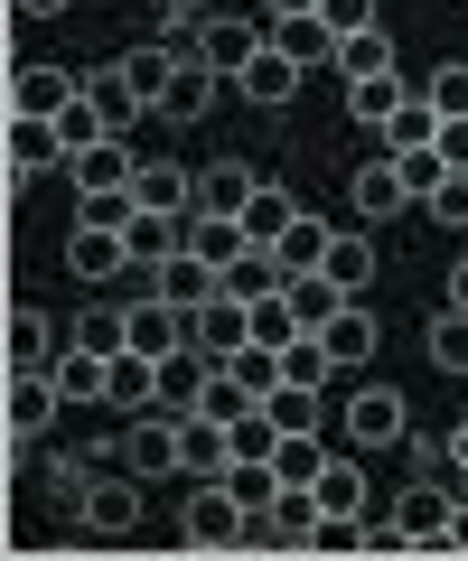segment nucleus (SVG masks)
Instances as JSON below:
<instances>
[{"instance_id":"nucleus-32","label":"nucleus","mask_w":468,"mask_h":561,"mask_svg":"<svg viewBox=\"0 0 468 561\" xmlns=\"http://www.w3.org/2000/svg\"><path fill=\"white\" fill-rule=\"evenodd\" d=\"M403 94H412L403 76H346V113H356V122H375V131H385V122L403 113Z\"/></svg>"},{"instance_id":"nucleus-28","label":"nucleus","mask_w":468,"mask_h":561,"mask_svg":"<svg viewBox=\"0 0 468 561\" xmlns=\"http://www.w3.org/2000/svg\"><path fill=\"white\" fill-rule=\"evenodd\" d=\"M282 300H290V319H300V328H328V319L346 309V290H338L328 272H290V280H282Z\"/></svg>"},{"instance_id":"nucleus-18","label":"nucleus","mask_w":468,"mask_h":561,"mask_svg":"<svg viewBox=\"0 0 468 561\" xmlns=\"http://www.w3.org/2000/svg\"><path fill=\"white\" fill-rule=\"evenodd\" d=\"M319 337H328V365H338V375H356V365L375 356V337H385V328H375V309H366V300H346L338 319L319 328Z\"/></svg>"},{"instance_id":"nucleus-48","label":"nucleus","mask_w":468,"mask_h":561,"mask_svg":"<svg viewBox=\"0 0 468 561\" xmlns=\"http://www.w3.org/2000/svg\"><path fill=\"white\" fill-rule=\"evenodd\" d=\"M422 206H431V216H441V225H468V169H449V179L431 187Z\"/></svg>"},{"instance_id":"nucleus-13","label":"nucleus","mask_w":468,"mask_h":561,"mask_svg":"<svg viewBox=\"0 0 468 561\" xmlns=\"http://www.w3.org/2000/svg\"><path fill=\"white\" fill-rule=\"evenodd\" d=\"M103 402H113V412H160V356L123 346V356H113V375H103Z\"/></svg>"},{"instance_id":"nucleus-42","label":"nucleus","mask_w":468,"mask_h":561,"mask_svg":"<svg viewBox=\"0 0 468 561\" xmlns=\"http://www.w3.org/2000/svg\"><path fill=\"white\" fill-rule=\"evenodd\" d=\"M263 412L282 421V431H319V383H290V375H282V383H272V402H263Z\"/></svg>"},{"instance_id":"nucleus-6","label":"nucleus","mask_w":468,"mask_h":561,"mask_svg":"<svg viewBox=\"0 0 468 561\" xmlns=\"http://www.w3.org/2000/svg\"><path fill=\"white\" fill-rule=\"evenodd\" d=\"M449 515H459V496H449V486H431V478H412L403 496H393V524H403L412 552H449Z\"/></svg>"},{"instance_id":"nucleus-56","label":"nucleus","mask_w":468,"mask_h":561,"mask_svg":"<svg viewBox=\"0 0 468 561\" xmlns=\"http://www.w3.org/2000/svg\"><path fill=\"white\" fill-rule=\"evenodd\" d=\"M449 552H468V496H459V515H449Z\"/></svg>"},{"instance_id":"nucleus-9","label":"nucleus","mask_w":468,"mask_h":561,"mask_svg":"<svg viewBox=\"0 0 468 561\" xmlns=\"http://www.w3.org/2000/svg\"><path fill=\"white\" fill-rule=\"evenodd\" d=\"M66 179H76V197H113V187L141 179V150L113 131V140H94V150H76V160H66Z\"/></svg>"},{"instance_id":"nucleus-2","label":"nucleus","mask_w":468,"mask_h":561,"mask_svg":"<svg viewBox=\"0 0 468 561\" xmlns=\"http://www.w3.org/2000/svg\"><path fill=\"white\" fill-rule=\"evenodd\" d=\"M141 486L150 478H132V468L94 478V486H84V505H76V524H84V534H103V542H132V534H141Z\"/></svg>"},{"instance_id":"nucleus-39","label":"nucleus","mask_w":468,"mask_h":561,"mask_svg":"<svg viewBox=\"0 0 468 561\" xmlns=\"http://www.w3.org/2000/svg\"><path fill=\"white\" fill-rule=\"evenodd\" d=\"M272 253H282V272H319V262H328V225L319 216H290V234L272 243Z\"/></svg>"},{"instance_id":"nucleus-21","label":"nucleus","mask_w":468,"mask_h":561,"mask_svg":"<svg viewBox=\"0 0 468 561\" xmlns=\"http://www.w3.org/2000/svg\"><path fill=\"white\" fill-rule=\"evenodd\" d=\"M253 402H263V393H253V383L235 375V365H216V356H206V375H197V402H187V412H206V421H244Z\"/></svg>"},{"instance_id":"nucleus-16","label":"nucleus","mask_w":468,"mask_h":561,"mask_svg":"<svg viewBox=\"0 0 468 561\" xmlns=\"http://www.w3.org/2000/svg\"><path fill=\"white\" fill-rule=\"evenodd\" d=\"M123 319H132L123 346H141V356H179V346H187V309L179 300H132Z\"/></svg>"},{"instance_id":"nucleus-23","label":"nucleus","mask_w":468,"mask_h":561,"mask_svg":"<svg viewBox=\"0 0 468 561\" xmlns=\"http://www.w3.org/2000/svg\"><path fill=\"white\" fill-rule=\"evenodd\" d=\"M216 290H225V272H216L206 253H169V262H160V300H179V309H206Z\"/></svg>"},{"instance_id":"nucleus-43","label":"nucleus","mask_w":468,"mask_h":561,"mask_svg":"<svg viewBox=\"0 0 468 561\" xmlns=\"http://www.w3.org/2000/svg\"><path fill=\"white\" fill-rule=\"evenodd\" d=\"M123 337H132V319H123L113 300H94V309L76 319V346H94V356H123Z\"/></svg>"},{"instance_id":"nucleus-22","label":"nucleus","mask_w":468,"mask_h":561,"mask_svg":"<svg viewBox=\"0 0 468 561\" xmlns=\"http://www.w3.org/2000/svg\"><path fill=\"white\" fill-rule=\"evenodd\" d=\"M113 66H123V76H132V94H141L150 103V113H160V103H169V84H179V47H160V38H150V47H132V57H113Z\"/></svg>"},{"instance_id":"nucleus-12","label":"nucleus","mask_w":468,"mask_h":561,"mask_svg":"<svg viewBox=\"0 0 468 561\" xmlns=\"http://www.w3.org/2000/svg\"><path fill=\"white\" fill-rule=\"evenodd\" d=\"M66 160V140H57V122H38V113H10V179H47V169Z\"/></svg>"},{"instance_id":"nucleus-5","label":"nucleus","mask_w":468,"mask_h":561,"mask_svg":"<svg viewBox=\"0 0 468 561\" xmlns=\"http://www.w3.org/2000/svg\"><path fill=\"white\" fill-rule=\"evenodd\" d=\"M187 346H197V356H244L253 346V300H235V290H216V300L206 309H187Z\"/></svg>"},{"instance_id":"nucleus-27","label":"nucleus","mask_w":468,"mask_h":561,"mask_svg":"<svg viewBox=\"0 0 468 561\" xmlns=\"http://www.w3.org/2000/svg\"><path fill=\"white\" fill-rule=\"evenodd\" d=\"M187 253H206L216 272H235V262L253 253V234H244V216H197L187 225Z\"/></svg>"},{"instance_id":"nucleus-31","label":"nucleus","mask_w":468,"mask_h":561,"mask_svg":"<svg viewBox=\"0 0 468 561\" xmlns=\"http://www.w3.org/2000/svg\"><path fill=\"white\" fill-rule=\"evenodd\" d=\"M84 94H94V113L113 122V131H132V122L150 113V103L132 94V76H123V66H94V76H84Z\"/></svg>"},{"instance_id":"nucleus-41","label":"nucleus","mask_w":468,"mask_h":561,"mask_svg":"<svg viewBox=\"0 0 468 561\" xmlns=\"http://www.w3.org/2000/svg\"><path fill=\"white\" fill-rule=\"evenodd\" d=\"M431 140H441V113L422 94H403V113L385 122V150H431Z\"/></svg>"},{"instance_id":"nucleus-44","label":"nucleus","mask_w":468,"mask_h":561,"mask_svg":"<svg viewBox=\"0 0 468 561\" xmlns=\"http://www.w3.org/2000/svg\"><path fill=\"white\" fill-rule=\"evenodd\" d=\"M57 140H66V160H76V150H94V140H113V122L94 113V94H76V103L57 113Z\"/></svg>"},{"instance_id":"nucleus-40","label":"nucleus","mask_w":468,"mask_h":561,"mask_svg":"<svg viewBox=\"0 0 468 561\" xmlns=\"http://www.w3.org/2000/svg\"><path fill=\"white\" fill-rule=\"evenodd\" d=\"M412 94H422L441 122H459L468 113V66H431V76H412Z\"/></svg>"},{"instance_id":"nucleus-7","label":"nucleus","mask_w":468,"mask_h":561,"mask_svg":"<svg viewBox=\"0 0 468 561\" xmlns=\"http://www.w3.org/2000/svg\"><path fill=\"white\" fill-rule=\"evenodd\" d=\"M263 38H272L263 20H235V10H206V28H197V57L216 66L225 84H235V76L253 66V57H263Z\"/></svg>"},{"instance_id":"nucleus-8","label":"nucleus","mask_w":468,"mask_h":561,"mask_svg":"<svg viewBox=\"0 0 468 561\" xmlns=\"http://www.w3.org/2000/svg\"><path fill=\"white\" fill-rule=\"evenodd\" d=\"M57 375H47V365H10V449H28L47 431V421H57Z\"/></svg>"},{"instance_id":"nucleus-25","label":"nucleus","mask_w":468,"mask_h":561,"mask_svg":"<svg viewBox=\"0 0 468 561\" xmlns=\"http://www.w3.org/2000/svg\"><path fill=\"white\" fill-rule=\"evenodd\" d=\"M309 496H319V515H328V524H356V515H366V468H356V459H328Z\"/></svg>"},{"instance_id":"nucleus-53","label":"nucleus","mask_w":468,"mask_h":561,"mask_svg":"<svg viewBox=\"0 0 468 561\" xmlns=\"http://www.w3.org/2000/svg\"><path fill=\"white\" fill-rule=\"evenodd\" d=\"M300 10H319V0H263V20H300Z\"/></svg>"},{"instance_id":"nucleus-50","label":"nucleus","mask_w":468,"mask_h":561,"mask_svg":"<svg viewBox=\"0 0 468 561\" xmlns=\"http://www.w3.org/2000/svg\"><path fill=\"white\" fill-rule=\"evenodd\" d=\"M356 552H412L403 524H356Z\"/></svg>"},{"instance_id":"nucleus-14","label":"nucleus","mask_w":468,"mask_h":561,"mask_svg":"<svg viewBox=\"0 0 468 561\" xmlns=\"http://www.w3.org/2000/svg\"><path fill=\"white\" fill-rule=\"evenodd\" d=\"M123 262H132V243L113 234V225H84L76 216V234H66V272H76V280H113Z\"/></svg>"},{"instance_id":"nucleus-29","label":"nucleus","mask_w":468,"mask_h":561,"mask_svg":"<svg viewBox=\"0 0 468 561\" xmlns=\"http://www.w3.org/2000/svg\"><path fill=\"white\" fill-rule=\"evenodd\" d=\"M235 94H253V103H290V94H300V66H290L282 47L263 38V57H253L244 76H235Z\"/></svg>"},{"instance_id":"nucleus-34","label":"nucleus","mask_w":468,"mask_h":561,"mask_svg":"<svg viewBox=\"0 0 468 561\" xmlns=\"http://www.w3.org/2000/svg\"><path fill=\"white\" fill-rule=\"evenodd\" d=\"M47 375H57V393H66V402H103V375H113V356H94V346H66Z\"/></svg>"},{"instance_id":"nucleus-46","label":"nucleus","mask_w":468,"mask_h":561,"mask_svg":"<svg viewBox=\"0 0 468 561\" xmlns=\"http://www.w3.org/2000/svg\"><path fill=\"white\" fill-rule=\"evenodd\" d=\"M282 375H290V383H319V393H328V337H319V328H300V337L282 346Z\"/></svg>"},{"instance_id":"nucleus-19","label":"nucleus","mask_w":468,"mask_h":561,"mask_svg":"<svg viewBox=\"0 0 468 561\" xmlns=\"http://www.w3.org/2000/svg\"><path fill=\"white\" fill-rule=\"evenodd\" d=\"M346 197H356V216H366V225H385V216H403V206H412V187H403V169H393V160H366L356 179H346Z\"/></svg>"},{"instance_id":"nucleus-38","label":"nucleus","mask_w":468,"mask_h":561,"mask_svg":"<svg viewBox=\"0 0 468 561\" xmlns=\"http://www.w3.org/2000/svg\"><path fill=\"white\" fill-rule=\"evenodd\" d=\"M338 76H393V38H385V28H356V38H338Z\"/></svg>"},{"instance_id":"nucleus-3","label":"nucleus","mask_w":468,"mask_h":561,"mask_svg":"<svg viewBox=\"0 0 468 561\" xmlns=\"http://www.w3.org/2000/svg\"><path fill=\"white\" fill-rule=\"evenodd\" d=\"M403 431H412V402L393 383H356L346 393V449H393Z\"/></svg>"},{"instance_id":"nucleus-1","label":"nucleus","mask_w":468,"mask_h":561,"mask_svg":"<svg viewBox=\"0 0 468 561\" xmlns=\"http://www.w3.org/2000/svg\"><path fill=\"white\" fill-rule=\"evenodd\" d=\"M253 542V515L235 505L225 478H197V496L179 505V552H244Z\"/></svg>"},{"instance_id":"nucleus-52","label":"nucleus","mask_w":468,"mask_h":561,"mask_svg":"<svg viewBox=\"0 0 468 561\" xmlns=\"http://www.w3.org/2000/svg\"><path fill=\"white\" fill-rule=\"evenodd\" d=\"M441 449H449V468H459V478H468V421H459V431H449Z\"/></svg>"},{"instance_id":"nucleus-4","label":"nucleus","mask_w":468,"mask_h":561,"mask_svg":"<svg viewBox=\"0 0 468 561\" xmlns=\"http://www.w3.org/2000/svg\"><path fill=\"white\" fill-rule=\"evenodd\" d=\"M179 431H187V412H132V431H123V468L132 478H179Z\"/></svg>"},{"instance_id":"nucleus-35","label":"nucleus","mask_w":468,"mask_h":561,"mask_svg":"<svg viewBox=\"0 0 468 561\" xmlns=\"http://www.w3.org/2000/svg\"><path fill=\"white\" fill-rule=\"evenodd\" d=\"M290 216H300V197H290V187H272V179L244 197V234H253V243H282V234H290Z\"/></svg>"},{"instance_id":"nucleus-15","label":"nucleus","mask_w":468,"mask_h":561,"mask_svg":"<svg viewBox=\"0 0 468 561\" xmlns=\"http://www.w3.org/2000/svg\"><path fill=\"white\" fill-rule=\"evenodd\" d=\"M272 47H282L300 76H319V66H338V28L319 20V10H300V20H272Z\"/></svg>"},{"instance_id":"nucleus-55","label":"nucleus","mask_w":468,"mask_h":561,"mask_svg":"<svg viewBox=\"0 0 468 561\" xmlns=\"http://www.w3.org/2000/svg\"><path fill=\"white\" fill-rule=\"evenodd\" d=\"M449 309H468V262H449Z\"/></svg>"},{"instance_id":"nucleus-11","label":"nucleus","mask_w":468,"mask_h":561,"mask_svg":"<svg viewBox=\"0 0 468 561\" xmlns=\"http://www.w3.org/2000/svg\"><path fill=\"white\" fill-rule=\"evenodd\" d=\"M225 468H235V421L187 412V431H179V478H225Z\"/></svg>"},{"instance_id":"nucleus-17","label":"nucleus","mask_w":468,"mask_h":561,"mask_svg":"<svg viewBox=\"0 0 468 561\" xmlns=\"http://www.w3.org/2000/svg\"><path fill=\"white\" fill-rule=\"evenodd\" d=\"M328 280H338L346 300H366V280H375V234L366 225H338V234H328V262H319Z\"/></svg>"},{"instance_id":"nucleus-33","label":"nucleus","mask_w":468,"mask_h":561,"mask_svg":"<svg viewBox=\"0 0 468 561\" xmlns=\"http://www.w3.org/2000/svg\"><path fill=\"white\" fill-rule=\"evenodd\" d=\"M10 365H57V328H47V309H38V300L10 309Z\"/></svg>"},{"instance_id":"nucleus-37","label":"nucleus","mask_w":468,"mask_h":561,"mask_svg":"<svg viewBox=\"0 0 468 561\" xmlns=\"http://www.w3.org/2000/svg\"><path fill=\"white\" fill-rule=\"evenodd\" d=\"M225 486H235L244 515H272V505H282V468H272V459H235V468H225Z\"/></svg>"},{"instance_id":"nucleus-24","label":"nucleus","mask_w":468,"mask_h":561,"mask_svg":"<svg viewBox=\"0 0 468 561\" xmlns=\"http://www.w3.org/2000/svg\"><path fill=\"white\" fill-rule=\"evenodd\" d=\"M187 225H197V216H150V206H141V216L123 225V243H132V262H150V272H160L169 253H187Z\"/></svg>"},{"instance_id":"nucleus-45","label":"nucleus","mask_w":468,"mask_h":561,"mask_svg":"<svg viewBox=\"0 0 468 561\" xmlns=\"http://www.w3.org/2000/svg\"><path fill=\"white\" fill-rule=\"evenodd\" d=\"M431 365L441 375H468V309H441L431 319Z\"/></svg>"},{"instance_id":"nucleus-36","label":"nucleus","mask_w":468,"mask_h":561,"mask_svg":"<svg viewBox=\"0 0 468 561\" xmlns=\"http://www.w3.org/2000/svg\"><path fill=\"white\" fill-rule=\"evenodd\" d=\"M272 468H282V486H319L328 440H319V431H282V440H272Z\"/></svg>"},{"instance_id":"nucleus-30","label":"nucleus","mask_w":468,"mask_h":561,"mask_svg":"<svg viewBox=\"0 0 468 561\" xmlns=\"http://www.w3.org/2000/svg\"><path fill=\"white\" fill-rule=\"evenodd\" d=\"M216 84H225L216 66H206V57H187V66H179V84H169V103H160V113H169V122H206V113H216Z\"/></svg>"},{"instance_id":"nucleus-47","label":"nucleus","mask_w":468,"mask_h":561,"mask_svg":"<svg viewBox=\"0 0 468 561\" xmlns=\"http://www.w3.org/2000/svg\"><path fill=\"white\" fill-rule=\"evenodd\" d=\"M385 160H393V169H403V187H412V206H422V197H431V187H441V179H449V160H441V140H431V150H385Z\"/></svg>"},{"instance_id":"nucleus-49","label":"nucleus","mask_w":468,"mask_h":561,"mask_svg":"<svg viewBox=\"0 0 468 561\" xmlns=\"http://www.w3.org/2000/svg\"><path fill=\"white\" fill-rule=\"evenodd\" d=\"M319 20L338 28V38H356V28H375V0H319Z\"/></svg>"},{"instance_id":"nucleus-51","label":"nucleus","mask_w":468,"mask_h":561,"mask_svg":"<svg viewBox=\"0 0 468 561\" xmlns=\"http://www.w3.org/2000/svg\"><path fill=\"white\" fill-rule=\"evenodd\" d=\"M441 160H449V169H468V113H459V122H441Z\"/></svg>"},{"instance_id":"nucleus-10","label":"nucleus","mask_w":468,"mask_h":561,"mask_svg":"<svg viewBox=\"0 0 468 561\" xmlns=\"http://www.w3.org/2000/svg\"><path fill=\"white\" fill-rule=\"evenodd\" d=\"M76 94H84V76H66V66H10V113H38V122H57Z\"/></svg>"},{"instance_id":"nucleus-54","label":"nucleus","mask_w":468,"mask_h":561,"mask_svg":"<svg viewBox=\"0 0 468 561\" xmlns=\"http://www.w3.org/2000/svg\"><path fill=\"white\" fill-rule=\"evenodd\" d=\"M10 10H20V20H57L66 0H10Z\"/></svg>"},{"instance_id":"nucleus-20","label":"nucleus","mask_w":468,"mask_h":561,"mask_svg":"<svg viewBox=\"0 0 468 561\" xmlns=\"http://www.w3.org/2000/svg\"><path fill=\"white\" fill-rule=\"evenodd\" d=\"M132 197H141L150 216H197V179H187L179 160H141V179H132Z\"/></svg>"},{"instance_id":"nucleus-26","label":"nucleus","mask_w":468,"mask_h":561,"mask_svg":"<svg viewBox=\"0 0 468 561\" xmlns=\"http://www.w3.org/2000/svg\"><path fill=\"white\" fill-rule=\"evenodd\" d=\"M253 169L244 160H216V169H197V216H244V197H253Z\"/></svg>"}]
</instances>
